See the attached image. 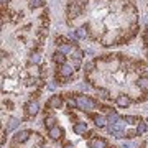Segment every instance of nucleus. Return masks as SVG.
I'll use <instances>...</instances> for the list:
<instances>
[{
    "instance_id": "5701e85b",
    "label": "nucleus",
    "mask_w": 148,
    "mask_h": 148,
    "mask_svg": "<svg viewBox=\"0 0 148 148\" xmlns=\"http://www.w3.org/2000/svg\"><path fill=\"white\" fill-rule=\"evenodd\" d=\"M97 94H99V97H102V99H109V97H110V92L107 89H97Z\"/></svg>"
},
{
    "instance_id": "393cba45",
    "label": "nucleus",
    "mask_w": 148,
    "mask_h": 148,
    "mask_svg": "<svg viewBox=\"0 0 148 148\" xmlns=\"http://www.w3.org/2000/svg\"><path fill=\"white\" fill-rule=\"evenodd\" d=\"M74 35H76V38H86V32L84 30H76V33H74Z\"/></svg>"
},
{
    "instance_id": "cd10ccee",
    "label": "nucleus",
    "mask_w": 148,
    "mask_h": 148,
    "mask_svg": "<svg viewBox=\"0 0 148 148\" xmlns=\"http://www.w3.org/2000/svg\"><path fill=\"white\" fill-rule=\"evenodd\" d=\"M74 3H76V5H79V7H82L86 3V2H87V0H73Z\"/></svg>"
},
{
    "instance_id": "423d86ee",
    "label": "nucleus",
    "mask_w": 148,
    "mask_h": 148,
    "mask_svg": "<svg viewBox=\"0 0 148 148\" xmlns=\"http://www.w3.org/2000/svg\"><path fill=\"white\" fill-rule=\"evenodd\" d=\"M28 138H30V132H28V130H21V132H18L15 137H13V142L15 143H25Z\"/></svg>"
},
{
    "instance_id": "20e7f679",
    "label": "nucleus",
    "mask_w": 148,
    "mask_h": 148,
    "mask_svg": "<svg viewBox=\"0 0 148 148\" xmlns=\"http://www.w3.org/2000/svg\"><path fill=\"white\" fill-rule=\"evenodd\" d=\"M38 110H40V104L36 101H30L27 104V114L30 117H35L38 114Z\"/></svg>"
},
{
    "instance_id": "f8f14e48",
    "label": "nucleus",
    "mask_w": 148,
    "mask_h": 148,
    "mask_svg": "<svg viewBox=\"0 0 148 148\" xmlns=\"http://www.w3.org/2000/svg\"><path fill=\"white\" fill-rule=\"evenodd\" d=\"M137 86H138V89H142L143 92H148V77H145V76L138 77V79H137Z\"/></svg>"
},
{
    "instance_id": "2eb2a0df",
    "label": "nucleus",
    "mask_w": 148,
    "mask_h": 148,
    "mask_svg": "<svg viewBox=\"0 0 148 148\" xmlns=\"http://www.w3.org/2000/svg\"><path fill=\"white\" fill-rule=\"evenodd\" d=\"M45 127H46L48 130H51V128H54V127H56V119H54L53 115L45 117Z\"/></svg>"
},
{
    "instance_id": "7ed1b4c3",
    "label": "nucleus",
    "mask_w": 148,
    "mask_h": 148,
    "mask_svg": "<svg viewBox=\"0 0 148 148\" xmlns=\"http://www.w3.org/2000/svg\"><path fill=\"white\" fill-rule=\"evenodd\" d=\"M48 107H49V109H61V107H63V97H61V95H53V97L48 101Z\"/></svg>"
},
{
    "instance_id": "c85d7f7f",
    "label": "nucleus",
    "mask_w": 148,
    "mask_h": 148,
    "mask_svg": "<svg viewBox=\"0 0 148 148\" xmlns=\"http://www.w3.org/2000/svg\"><path fill=\"white\" fill-rule=\"evenodd\" d=\"M74 68H79V66H81V59H74Z\"/></svg>"
},
{
    "instance_id": "c756f323",
    "label": "nucleus",
    "mask_w": 148,
    "mask_h": 148,
    "mask_svg": "<svg viewBox=\"0 0 148 148\" xmlns=\"http://www.w3.org/2000/svg\"><path fill=\"white\" fill-rule=\"evenodd\" d=\"M54 87H56V84H54V82H49V84H48V89H49V90H53Z\"/></svg>"
},
{
    "instance_id": "0eeeda50",
    "label": "nucleus",
    "mask_w": 148,
    "mask_h": 148,
    "mask_svg": "<svg viewBox=\"0 0 148 148\" xmlns=\"http://www.w3.org/2000/svg\"><path fill=\"white\" fill-rule=\"evenodd\" d=\"M89 148H107V142L104 138H92L89 142Z\"/></svg>"
},
{
    "instance_id": "9d476101",
    "label": "nucleus",
    "mask_w": 148,
    "mask_h": 148,
    "mask_svg": "<svg viewBox=\"0 0 148 148\" xmlns=\"http://www.w3.org/2000/svg\"><path fill=\"white\" fill-rule=\"evenodd\" d=\"M86 132H87V123L86 122H77L74 125V133L76 135H84Z\"/></svg>"
},
{
    "instance_id": "412c9836",
    "label": "nucleus",
    "mask_w": 148,
    "mask_h": 148,
    "mask_svg": "<svg viewBox=\"0 0 148 148\" xmlns=\"http://www.w3.org/2000/svg\"><path fill=\"white\" fill-rule=\"evenodd\" d=\"M40 61H41V54L40 53H33L32 56H30V63L32 64H38Z\"/></svg>"
},
{
    "instance_id": "ddd939ff",
    "label": "nucleus",
    "mask_w": 148,
    "mask_h": 148,
    "mask_svg": "<svg viewBox=\"0 0 148 148\" xmlns=\"http://www.w3.org/2000/svg\"><path fill=\"white\" fill-rule=\"evenodd\" d=\"M53 61H54V63H58L59 66H63V64H66V56H64L63 53L56 51V53L53 54Z\"/></svg>"
},
{
    "instance_id": "6ab92c4d",
    "label": "nucleus",
    "mask_w": 148,
    "mask_h": 148,
    "mask_svg": "<svg viewBox=\"0 0 148 148\" xmlns=\"http://www.w3.org/2000/svg\"><path fill=\"white\" fill-rule=\"evenodd\" d=\"M119 120H120V117H119V114H115V112H112L110 115L107 117V122H109L110 125H115Z\"/></svg>"
},
{
    "instance_id": "1a4fd4ad",
    "label": "nucleus",
    "mask_w": 148,
    "mask_h": 148,
    "mask_svg": "<svg viewBox=\"0 0 148 148\" xmlns=\"http://www.w3.org/2000/svg\"><path fill=\"white\" fill-rule=\"evenodd\" d=\"M92 120H94V123H95V127H99V128H102V127H106L107 123V117H104V115H92Z\"/></svg>"
},
{
    "instance_id": "bb28decb",
    "label": "nucleus",
    "mask_w": 148,
    "mask_h": 148,
    "mask_svg": "<svg viewBox=\"0 0 148 148\" xmlns=\"http://www.w3.org/2000/svg\"><path fill=\"white\" fill-rule=\"evenodd\" d=\"M84 69L87 71V73H89V71H92V69H94V63H92V61H90V63H87L84 66Z\"/></svg>"
},
{
    "instance_id": "f257e3e1",
    "label": "nucleus",
    "mask_w": 148,
    "mask_h": 148,
    "mask_svg": "<svg viewBox=\"0 0 148 148\" xmlns=\"http://www.w3.org/2000/svg\"><path fill=\"white\" fill-rule=\"evenodd\" d=\"M97 102L94 99H90L89 95H77V109L81 110H92L95 109Z\"/></svg>"
},
{
    "instance_id": "b1692460",
    "label": "nucleus",
    "mask_w": 148,
    "mask_h": 148,
    "mask_svg": "<svg viewBox=\"0 0 148 148\" xmlns=\"http://www.w3.org/2000/svg\"><path fill=\"white\" fill-rule=\"evenodd\" d=\"M73 56H74V59H81L82 56H84V51H81V49H74V53H73Z\"/></svg>"
},
{
    "instance_id": "a878e982",
    "label": "nucleus",
    "mask_w": 148,
    "mask_h": 148,
    "mask_svg": "<svg viewBox=\"0 0 148 148\" xmlns=\"http://www.w3.org/2000/svg\"><path fill=\"white\" fill-rule=\"evenodd\" d=\"M135 135H138V132H137V130H130V132H127V133H125V137H127V138H133Z\"/></svg>"
},
{
    "instance_id": "7c9ffc66",
    "label": "nucleus",
    "mask_w": 148,
    "mask_h": 148,
    "mask_svg": "<svg viewBox=\"0 0 148 148\" xmlns=\"http://www.w3.org/2000/svg\"><path fill=\"white\" fill-rule=\"evenodd\" d=\"M64 148H74V145H73V143H66V145H64Z\"/></svg>"
},
{
    "instance_id": "4be33fe9",
    "label": "nucleus",
    "mask_w": 148,
    "mask_h": 148,
    "mask_svg": "<svg viewBox=\"0 0 148 148\" xmlns=\"http://www.w3.org/2000/svg\"><path fill=\"white\" fill-rule=\"evenodd\" d=\"M45 5V0H30V7L32 8H40Z\"/></svg>"
},
{
    "instance_id": "f3484780",
    "label": "nucleus",
    "mask_w": 148,
    "mask_h": 148,
    "mask_svg": "<svg viewBox=\"0 0 148 148\" xmlns=\"http://www.w3.org/2000/svg\"><path fill=\"white\" fill-rule=\"evenodd\" d=\"M109 132H110V135H114V137L115 138H123L125 137V132H123V130H117L115 127H109Z\"/></svg>"
},
{
    "instance_id": "2f4dec72",
    "label": "nucleus",
    "mask_w": 148,
    "mask_h": 148,
    "mask_svg": "<svg viewBox=\"0 0 148 148\" xmlns=\"http://www.w3.org/2000/svg\"><path fill=\"white\" fill-rule=\"evenodd\" d=\"M122 148H130V145H128V143H123V147Z\"/></svg>"
},
{
    "instance_id": "39448f33",
    "label": "nucleus",
    "mask_w": 148,
    "mask_h": 148,
    "mask_svg": "<svg viewBox=\"0 0 148 148\" xmlns=\"http://www.w3.org/2000/svg\"><path fill=\"white\" fill-rule=\"evenodd\" d=\"M81 12H82V7L76 5L73 0H71V3L68 5V13H69V16H79Z\"/></svg>"
},
{
    "instance_id": "aec40b11",
    "label": "nucleus",
    "mask_w": 148,
    "mask_h": 148,
    "mask_svg": "<svg viewBox=\"0 0 148 148\" xmlns=\"http://www.w3.org/2000/svg\"><path fill=\"white\" fill-rule=\"evenodd\" d=\"M123 120L127 122L128 125H135V123H138V122H140L137 117H133V115H125V117H123Z\"/></svg>"
},
{
    "instance_id": "a211bd4d",
    "label": "nucleus",
    "mask_w": 148,
    "mask_h": 148,
    "mask_svg": "<svg viewBox=\"0 0 148 148\" xmlns=\"http://www.w3.org/2000/svg\"><path fill=\"white\" fill-rule=\"evenodd\" d=\"M148 130V125H147V122H138L137 123V132H138V135H143V133Z\"/></svg>"
},
{
    "instance_id": "4468645a",
    "label": "nucleus",
    "mask_w": 148,
    "mask_h": 148,
    "mask_svg": "<svg viewBox=\"0 0 148 148\" xmlns=\"http://www.w3.org/2000/svg\"><path fill=\"white\" fill-rule=\"evenodd\" d=\"M18 125H20V120H18V119H15V117H12L10 120H8V123H7V132H12V130H15Z\"/></svg>"
},
{
    "instance_id": "dca6fc26",
    "label": "nucleus",
    "mask_w": 148,
    "mask_h": 148,
    "mask_svg": "<svg viewBox=\"0 0 148 148\" xmlns=\"http://www.w3.org/2000/svg\"><path fill=\"white\" fill-rule=\"evenodd\" d=\"M58 51L63 54L69 53L71 51V43H58Z\"/></svg>"
},
{
    "instance_id": "9b49d317",
    "label": "nucleus",
    "mask_w": 148,
    "mask_h": 148,
    "mask_svg": "<svg viewBox=\"0 0 148 148\" xmlns=\"http://www.w3.org/2000/svg\"><path fill=\"white\" fill-rule=\"evenodd\" d=\"M48 135H49V138H51V140H59V138L63 137V128L54 127V128H51V130L48 132Z\"/></svg>"
},
{
    "instance_id": "6e6552de",
    "label": "nucleus",
    "mask_w": 148,
    "mask_h": 148,
    "mask_svg": "<svg viewBox=\"0 0 148 148\" xmlns=\"http://www.w3.org/2000/svg\"><path fill=\"white\" fill-rule=\"evenodd\" d=\"M73 71H74L73 66H69V64H63V66L59 68V74H61L63 77H66V79L73 76Z\"/></svg>"
},
{
    "instance_id": "f03ea898",
    "label": "nucleus",
    "mask_w": 148,
    "mask_h": 148,
    "mask_svg": "<svg viewBox=\"0 0 148 148\" xmlns=\"http://www.w3.org/2000/svg\"><path fill=\"white\" fill-rule=\"evenodd\" d=\"M115 102H117V106L120 107V109H127V107L132 104V99H130L128 95H125V94H120V95H117Z\"/></svg>"
}]
</instances>
